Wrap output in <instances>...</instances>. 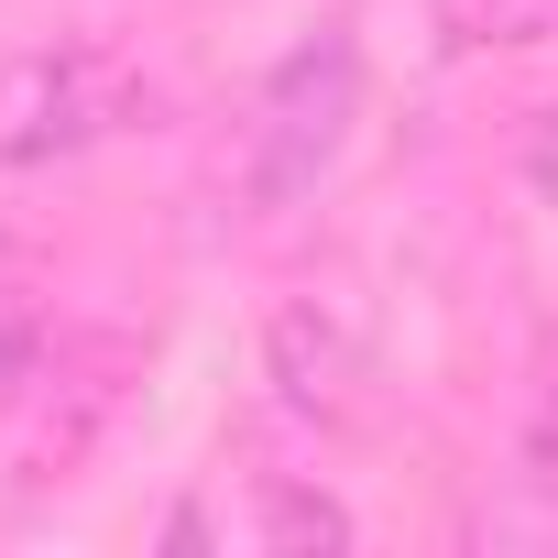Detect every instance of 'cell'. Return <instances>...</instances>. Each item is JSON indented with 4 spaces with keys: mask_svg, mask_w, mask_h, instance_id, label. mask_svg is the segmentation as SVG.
<instances>
[{
    "mask_svg": "<svg viewBox=\"0 0 558 558\" xmlns=\"http://www.w3.org/2000/svg\"><path fill=\"white\" fill-rule=\"evenodd\" d=\"M263 384H274V416L351 427L362 416V384H373V318H362V296H340V286L286 296L263 318Z\"/></svg>",
    "mask_w": 558,
    "mask_h": 558,
    "instance_id": "cell-3",
    "label": "cell"
},
{
    "mask_svg": "<svg viewBox=\"0 0 558 558\" xmlns=\"http://www.w3.org/2000/svg\"><path fill=\"white\" fill-rule=\"evenodd\" d=\"M427 23H438L449 56H547L558 0H427Z\"/></svg>",
    "mask_w": 558,
    "mask_h": 558,
    "instance_id": "cell-4",
    "label": "cell"
},
{
    "mask_svg": "<svg viewBox=\"0 0 558 558\" xmlns=\"http://www.w3.org/2000/svg\"><path fill=\"white\" fill-rule=\"evenodd\" d=\"M252 536L263 547H351V514L329 493H307V482H263V525Z\"/></svg>",
    "mask_w": 558,
    "mask_h": 558,
    "instance_id": "cell-5",
    "label": "cell"
},
{
    "mask_svg": "<svg viewBox=\"0 0 558 558\" xmlns=\"http://www.w3.org/2000/svg\"><path fill=\"white\" fill-rule=\"evenodd\" d=\"M351 121H362V45H351V23H318L263 77V99L241 121V197L252 208H307L340 175Z\"/></svg>",
    "mask_w": 558,
    "mask_h": 558,
    "instance_id": "cell-1",
    "label": "cell"
},
{
    "mask_svg": "<svg viewBox=\"0 0 558 558\" xmlns=\"http://www.w3.org/2000/svg\"><path fill=\"white\" fill-rule=\"evenodd\" d=\"M525 186H536V208L558 219V99L525 121Z\"/></svg>",
    "mask_w": 558,
    "mask_h": 558,
    "instance_id": "cell-7",
    "label": "cell"
},
{
    "mask_svg": "<svg viewBox=\"0 0 558 558\" xmlns=\"http://www.w3.org/2000/svg\"><path fill=\"white\" fill-rule=\"evenodd\" d=\"M45 384H56V340H45V318H34V307H0V416L34 405Z\"/></svg>",
    "mask_w": 558,
    "mask_h": 558,
    "instance_id": "cell-6",
    "label": "cell"
},
{
    "mask_svg": "<svg viewBox=\"0 0 558 558\" xmlns=\"http://www.w3.org/2000/svg\"><path fill=\"white\" fill-rule=\"evenodd\" d=\"M143 110L132 56L110 45H34V56H0V165H66L88 143H110Z\"/></svg>",
    "mask_w": 558,
    "mask_h": 558,
    "instance_id": "cell-2",
    "label": "cell"
},
{
    "mask_svg": "<svg viewBox=\"0 0 558 558\" xmlns=\"http://www.w3.org/2000/svg\"><path fill=\"white\" fill-rule=\"evenodd\" d=\"M525 471L558 493V384H547V405H536V427H525Z\"/></svg>",
    "mask_w": 558,
    "mask_h": 558,
    "instance_id": "cell-8",
    "label": "cell"
}]
</instances>
